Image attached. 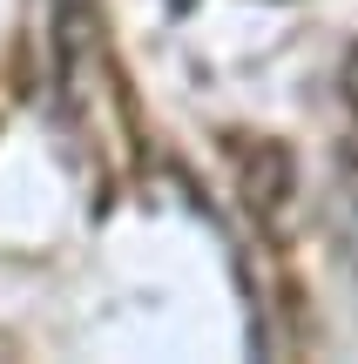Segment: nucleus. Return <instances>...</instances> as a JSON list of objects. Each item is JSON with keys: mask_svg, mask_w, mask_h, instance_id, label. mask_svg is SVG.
<instances>
[{"mask_svg": "<svg viewBox=\"0 0 358 364\" xmlns=\"http://www.w3.org/2000/svg\"><path fill=\"white\" fill-rule=\"evenodd\" d=\"M345 81H352V108H358V54H352V75Z\"/></svg>", "mask_w": 358, "mask_h": 364, "instance_id": "obj_1", "label": "nucleus"}]
</instances>
